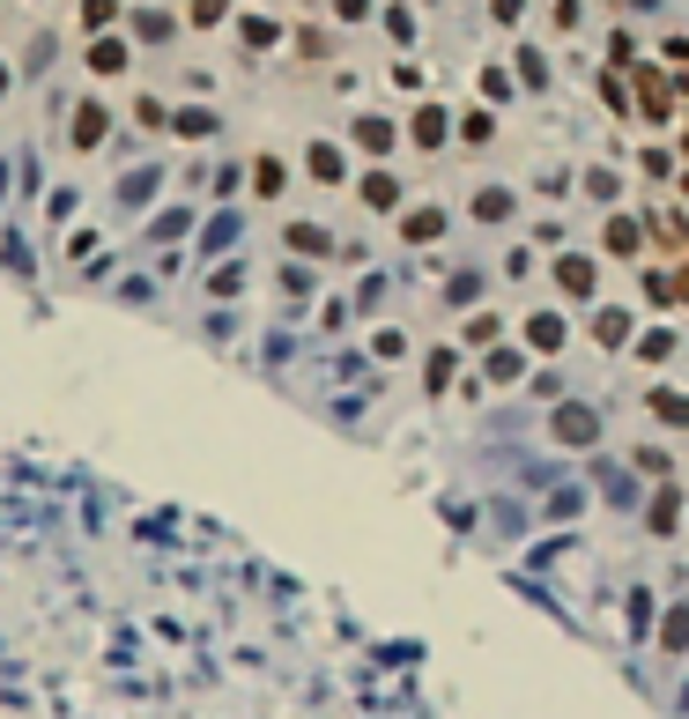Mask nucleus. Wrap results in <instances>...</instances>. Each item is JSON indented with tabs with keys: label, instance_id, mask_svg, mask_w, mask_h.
I'll use <instances>...</instances> for the list:
<instances>
[{
	"label": "nucleus",
	"instance_id": "nucleus-1",
	"mask_svg": "<svg viewBox=\"0 0 689 719\" xmlns=\"http://www.w3.org/2000/svg\"><path fill=\"white\" fill-rule=\"evenodd\" d=\"M630 104H638L653 126H667V119H675V82H667L660 67H645V60H638V67H630Z\"/></svg>",
	"mask_w": 689,
	"mask_h": 719
},
{
	"label": "nucleus",
	"instance_id": "nucleus-2",
	"mask_svg": "<svg viewBox=\"0 0 689 719\" xmlns=\"http://www.w3.org/2000/svg\"><path fill=\"white\" fill-rule=\"evenodd\" d=\"M549 438H556V446H571V452H586V446H601V416H593L586 400H556Z\"/></svg>",
	"mask_w": 689,
	"mask_h": 719
},
{
	"label": "nucleus",
	"instance_id": "nucleus-3",
	"mask_svg": "<svg viewBox=\"0 0 689 719\" xmlns=\"http://www.w3.org/2000/svg\"><path fill=\"white\" fill-rule=\"evenodd\" d=\"M645 246H653V238H645L638 216H608V223H601V252H608V260H623V268H630V260H645Z\"/></svg>",
	"mask_w": 689,
	"mask_h": 719
},
{
	"label": "nucleus",
	"instance_id": "nucleus-4",
	"mask_svg": "<svg viewBox=\"0 0 689 719\" xmlns=\"http://www.w3.org/2000/svg\"><path fill=\"white\" fill-rule=\"evenodd\" d=\"M67 142H74L82 156L104 149V142H112V112H104L97 97H82V104H74V119H67Z\"/></svg>",
	"mask_w": 689,
	"mask_h": 719
},
{
	"label": "nucleus",
	"instance_id": "nucleus-5",
	"mask_svg": "<svg viewBox=\"0 0 689 719\" xmlns=\"http://www.w3.org/2000/svg\"><path fill=\"white\" fill-rule=\"evenodd\" d=\"M593 342L601 348H630L638 342V312H630V304H593Z\"/></svg>",
	"mask_w": 689,
	"mask_h": 719
},
{
	"label": "nucleus",
	"instance_id": "nucleus-6",
	"mask_svg": "<svg viewBox=\"0 0 689 719\" xmlns=\"http://www.w3.org/2000/svg\"><path fill=\"white\" fill-rule=\"evenodd\" d=\"M645 238L660 252H675V260H689V216L682 208H653V216H645Z\"/></svg>",
	"mask_w": 689,
	"mask_h": 719
},
{
	"label": "nucleus",
	"instance_id": "nucleus-7",
	"mask_svg": "<svg viewBox=\"0 0 689 719\" xmlns=\"http://www.w3.org/2000/svg\"><path fill=\"white\" fill-rule=\"evenodd\" d=\"M653 645H660L667 660H689V601H667L660 623H653Z\"/></svg>",
	"mask_w": 689,
	"mask_h": 719
},
{
	"label": "nucleus",
	"instance_id": "nucleus-8",
	"mask_svg": "<svg viewBox=\"0 0 689 719\" xmlns=\"http://www.w3.org/2000/svg\"><path fill=\"white\" fill-rule=\"evenodd\" d=\"M348 134H356V149H364V156H394L400 149V126L386 119V112H356V126H348Z\"/></svg>",
	"mask_w": 689,
	"mask_h": 719
},
{
	"label": "nucleus",
	"instance_id": "nucleus-9",
	"mask_svg": "<svg viewBox=\"0 0 689 719\" xmlns=\"http://www.w3.org/2000/svg\"><path fill=\"white\" fill-rule=\"evenodd\" d=\"M519 334H526V348H534V356H556V348L571 342V320H564V312H526V326H519Z\"/></svg>",
	"mask_w": 689,
	"mask_h": 719
},
{
	"label": "nucleus",
	"instance_id": "nucleus-10",
	"mask_svg": "<svg viewBox=\"0 0 689 719\" xmlns=\"http://www.w3.org/2000/svg\"><path fill=\"white\" fill-rule=\"evenodd\" d=\"M408 142H416V149H445V142H452V112H445L438 97L422 104L416 119H408Z\"/></svg>",
	"mask_w": 689,
	"mask_h": 719
},
{
	"label": "nucleus",
	"instance_id": "nucleus-11",
	"mask_svg": "<svg viewBox=\"0 0 689 719\" xmlns=\"http://www.w3.org/2000/svg\"><path fill=\"white\" fill-rule=\"evenodd\" d=\"M126 60H134V52H126V38H90V45H82V67H90L97 82L126 75Z\"/></svg>",
	"mask_w": 689,
	"mask_h": 719
},
{
	"label": "nucleus",
	"instance_id": "nucleus-12",
	"mask_svg": "<svg viewBox=\"0 0 689 719\" xmlns=\"http://www.w3.org/2000/svg\"><path fill=\"white\" fill-rule=\"evenodd\" d=\"M645 416L667 423V430H689V394L682 386H653V394H645Z\"/></svg>",
	"mask_w": 689,
	"mask_h": 719
},
{
	"label": "nucleus",
	"instance_id": "nucleus-13",
	"mask_svg": "<svg viewBox=\"0 0 689 719\" xmlns=\"http://www.w3.org/2000/svg\"><path fill=\"white\" fill-rule=\"evenodd\" d=\"M556 290H564V298H593V260L586 252H556Z\"/></svg>",
	"mask_w": 689,
	"mask_h": 719
},
{
	"label": "nucleus",
	"instance_id": "nucleus-14",
	"mask_svg": "<svg viewBox=\"0 0 689 719\" xmlns=\"http://www.w3.org/2000/svg\"><path fill=\"white\" fill-rule=\"evenodd\" d=\"M482 378H490V386H519V378H534V364H526V348H490V356H482Z\"/></svg>",
	"mask_w": 689,
	"mask_h": 719
},
{
	"label": "nucleus",
	"instance_id": "nucleus-15",
	"mask_svg": "<svg viewBox=\"0 0 689 719\" xmlns=\"http://www.w3.org/2000/svg\"><path fill=\"white\" fill-rule=\"evenodd\" d=\"M356 200H364L370 216H394V208H400V178H394V171H364Z\"/></svg>",
	"mask_w": 689,
	"mask_h": 719
},
{
	"label": "nucleus",
	"instance_id": "nucleus-16",
	"mask_svg": "<svg viewBox=\"0 0 689 719\" xmlns=\"http://www.w3.org/2000/svg\"><path fill=\"white\" fill-rule=\"evenodd\" d=\"M445 238V208H408L400 216V246H438Z\"/></svg>",
	"mask_w": 689,
	"mask_h": 719
},
{
	"label": "nucleus",
	"instance_id": "nucleus-17",
	"mask_svg": "<svg viewBox=\"0 0 689 719\" xmlns=\"http://www.w3.org/2000/svg\"><path fill=\"white\" fill-rule=\"evenodd\" d=\"M304 171L320 178V186H342V178H348V156L334 149V142H312V149H304Z\"/></svg>",
	"mask_w": 689,
	"mask_h": 719
},
{
	"label": "nucleus",
	"instance_id": "nucleus-18",
	"mask_svg": "<svg viewBox=\"0 0 689 719\" xmlns=\"http://www.w3.org/2000/svg\"><path fill=\"white\" fill-rule=\"evenodd\" d=\"M252 194H260V200L290 194V164H282V156H268V149H260V156H252Z\"/></svg>",
	"mask_w": 689,
	"mask_h": 719
},
{
	"label": "nucleus",
	"instance_id": "nucleus-19",
	"mask_svg": "<svg viewBox=\"0 0 689 719\" xmlns=\"http://www.w3.org/2000/svg\"><path fill=\"white\" fill-rule=\"evenodd\" d=\"M468 208H474V223H512L519 194H512V186H482V194H474Z\"/></svg>",
	"mask_w": 689,
	"mask_h": 719
},
{
	"label": "nucleus",
	"instance_id": "nucleus-20",
	"mask_svg": "<svg viewBox=\"0 0 689 719\" xmlns=\"http://www.w3.org/2000/svg\"><path fill=\"white\" fill-rule=\"evenodd\" d=\"M126 8L119 0H82V8H74V23H82V38H112V23H119Z\"/></svg>",
	"mask_w": 689,
	"mask_h": 719
},
{
	"label": "nucleus",
	"instance_id": "nucleus-21",
	"mask_svg": "<svg viewBox=\"0 0 689 719\" xmlns=\"http://www.w3.org/2000/svg\"><path fill=\"white\" fill-rule=\"evenodd\" d=\"M238 38H246V52H268V45H282L290 30H282V15H238Z\"/></svg>",
	"mask_w": 689,
	"mask_h": 719
},
{
	"label": "nucleus",
	"instance_id": "nucleus-22",
	"mask_svg": "<svg viewBox=\"0 0 689 719\" xmlns=\"http://www.w3.org/2000/svg\"><path fill=\"white\" fill-rule=\"evenodd\" d=\"M282 246L304 252V260H334V238H326L320 223H290V230H282Z\"/></svg>",
	"mask_w": 689,
	"mask_h": 719
},
{
	"label": "nucleus",
	"instance_id": "nucleus-23",
	"mask_svg": "<svg viewBox=\"0 0 689 719\" xmlns=\"http://www.w3.org/2000/svg\"><path fill=\"white\" fill-rule=\"evenodd\" d=\"M126 23H134V38H142V45H164V38H171V8H126Z\"/></svg>",
	"mask_w": 689,
	"mask_h": 719
},
{
	"label": "nucleus",
	"instance_id": "nucleus-24",
	"mask_svg": "<svg viewBox=\"0 0 689 719\" xmlns=\"http://www.w3.org/2000/svg\"><path fill=\"white\" fill-rule=\"evenodd\" d=\"M171 126L186 134V142H216V134H222V119L208 112V104H186V112H171Z\"/></svg>",
	"mask_w": 689,
	"mask_h": 719
},
{
	"label": "nucleus",
	"instance_id": "nucleus-25",
	"mask_svg": "<svg viewBox=\"0 0 689 719\" xmlns=\"http://www.w3.org/2000/svg\"><path fill=\"white\" fill-rule=\"evenodd\" d=\"M378 23H386V38H394V45H416V8H408V0H386V8H378Z\"/></svg>",
	"mask_w": 689,
	"mask_h": 719
},
{
	"label": "nucleus",
	"instance_id": "nucleus-26",
	"mask_svg": "<svg viewBox=\"0 0 689 719\" xmlns=\"http://www.w3.org/2000/svg\"><path fill=\"white\" fill-rule=\"evenodd\" d=\"M452 378H460V356H452V348H430V356H422V386H430V394H445Z\"/></svg>",
	"mask_w": 689,
	"mask_h": 719
},
{
	"label": "nucleus",
	"instance_id": "nucleus-27",
	"mask_svg": "<svg viewBox=\"0 0 689 719\" xmlns=\"http://www.w3.org/2000/svg\"><path fill=\"white\" fill-rule=\"evenodd\" d=\"M497 334H504V312H468V326H460L468 348H497Z\"/></svg>",
	"mask_w": 689,
	"mask_h": 719
},
{
	"label": "nucleus",
	"instance_id": "nucleus-28",
	"mask_svg": "<svg viewBox=\"0 0 689 719\" xmlns=\"http://www.w3.org/2000/svg\"><path fill=\"white\" fill-rule=\"evenodd\" d=\"M593 90H601V104H608L616 119H630V82H623L616 67H601V75H593Z\"/></svg>",
	"mask_w": 689,
	"mask_h": 719
},
{
	"label": "nucleus",
	"instance_id": "nucleus-29",
	"mask_svg": "<svg viewBox=\"0 0 689 719\" xmlns=\"http://www.w3.org/2000/svg\"><path fill=\"white\" fill-rule=\"evenodd\" d=\"M645 527H653V534H675V527H682V490H660V497H653Z\"/></svg>",
	"mask_w": 689,
	"mask_h": 719
},
{
	"label": "nucleus",
	"instance_id": "nucleus-30",
	"mask_svg": "<svg viewBox=\"0 0 689 719\" xmlns=\"http://www.w3.org/2000/svg\"><path fill=\"white\" fill-rule=\"evenodd\" d=\"M230 8H238V0H186V23L194 30H222L230 23Z\"/></svg>",
	"mask_w": 689,
	"mask_h": 719
},
{
	"label": "nucleus",
	"instance_id": "nucleus-31",
	"mask_svg": "<svg viewBox=\"0 0 689 719\" xmlns=\"http://www.w3.org/2000/svg\"><path fill=\"white\" fill-rule=\"evenodd\" d=\"M490 142H497V119H490V104H482V112L460 119V149H490Z\"/></svg>",
	"mask_w": 689,
	"mask_h": 719
},
{
	"label": "nucleus",
	"instance_id": "nucleus-32",
	"mask_svg": "<svg viewBox=\"0 0 689 719\" xmlns=\"http://www.w3.org/2000/svg\"><path fill=\"white\" fill-rule=\"evenodd\" d=\"M608 67H616V75H623V67H638V38H630V23L608 30Z\"/></svg>",
	"mask_w": 689,
	"mask_h": 719
},
{
	"label": "nucleus",
	"instance_id": "nucleus-33",
	"mask_svg": "<svg viewBox=\"0 0 689 719\" xmlns=\"http://www.w3.org/2000/svg\"><path fill=\"white\" fill-rule=\"evenodd\" d=\"M134 126L164 134V126H171V104H164V97H134Z\"/></svg>",
	"mask_w": 689,
	"mask_h": 719
},
{
	"label": "nucleus",
	"instance_id": "nucleus-34",
	"mask_svg": "<svg viewBox=\"0 0 689 719\" xmlns=\"http://www.w3.org/2000/svg\"><path fill=\"white\" fill-rule=\"evenodd\" d=\"M667 356H675V334H667V326L638 334V364H667Z\"/></svg>",
	"mask_w": 689,
	"mask_h": 719
},
{
	"label": "nucleus",
	"instance_id": "nucleus-35",
	"mask_svg": "<svg viewBox=\"0 0 689 719\" xmlns=\"http://www.w3.org/2000/svg\"><path fill=\"white\" fill-rule=\"evenodd\" d=\"M519 82H526V90H549V60L534 45H519Z\"/></svg>",
	"mask_w": 689,
	"mask_h": 719
},
{
	"label": "nucleus",
	"instance_id": "nucleus-36",
	"mask_svg": "<svg viewBox=\"0 0 689 719\" xmlns=\"http://www.w3.org/2000/svg\"><path fill=\"white\" fill-rule=\"evenodd\" d=\"M370 356L400 364V356H408V334H400V326H378V334H370Z\"/></svg>",
	"mask_w": 689,
	"mask_h": 719
},
{
	"label": "nucleus",
	"instance_id": "nucleus-37",
	"mask_svg": "<svg viewBox=\"0 0 689 719\" xmlns=\"http://www.w3.org/2000/svg\"><path fill=\"white\" fill-rule=\"evenodd\" d=\"M586 194L593 200H623V178L608 171V164H593V171H586Z\"/></svg>",
	"mask_w": 689,
	"mask_h": 719
},
{
	"label": "nucleus",
	"instance_id": "nucleus-38",
	"mask_svg": "<svg viewBox=\"0 0 689 719\" xmlns=\"http://www.w3.org/2000/svg\"><path fill=\"white\" fill-rule=\"evenodd\" d=\"M549 23H556V30L571 38V30L586 23V0H549Z\"/></svg>",
	"mask_w": 689,
	"mask_h": 719
},
{
	"label": "nucleus",
	"instance_id": "nucleus-39",
	"mask_svg": "<svg viewBox=\"0 0 689 719\" xmlns=\"http://www.w3.org/2000/svg\"><path fill=\"white\" fill-rule=\"evenodd\" d=\"M653 623H660V616H653V594H645V586H638V594H630V638H645Z\"/></svg>",
	"mask_w": 689,
	"mask_h": 719
},
{
	"label": "nucleus",
	"instance_id": "nucleus-40",
	"mask_svg": "<svg viewBox=\"0 0 689 719\" xmlns=\"http://www.w3.org/2000/svg\"><path fill=\"white\" fill-rule=\"evenodd\" d=\"M645 298H653V304H675V298H682V282H667L660 268H645Z\"/></svg>",
	"mask_w": 689,
	"mask_h": 719
},
{
	"label": "nucleus",
	"instance_id": "nucleus-41",
	"mask_svg": "<svg viewBox=\"0 0 689 719\" xmlns=\"http://www.w3.org/2000/svg\"><path fill=\"white\" fill-rule=\"evenodd\" d=\"M482 97H490V104L512 97V67H482Z\"/></svg>",
	"mask_w": 689,
	"mask_h": 719
},
{
	"label": "nucleus",
	"instance_id": "nucleus-42",
	"mask_svg": "<svg viewBox=\"0 0 689 719\" xmlns=\"http://www.w3.org/2000/svg\"><path fill=\"white\" fill-rule=\"evenodd\" d=\"M74 208H82V186H60L52 194V223H74Z\"/></svg>",
	"mask_w": 689,
	"mask_h": 719
},
{
	"label": "nucleus",
	"instance_id": "nucleus-43",
	"mask_svg": "<svg viewBox=\"0 0 689 719\" xmlns=\"http://www.w3.org/2000/svg\"><path fill=\"white\" fill-rule=\"evenodd\" d=\"M296 52H304V60H326V30L304 23V30H296Z\"/></svg>",
	"mask_w": 689,
	"mask_h": 719
},
{
	"label": "nucleus",
	"instance_id": "nucleus-44",
	"mask_svg": "<svg viewBox=\"0 0 689 719\" xmlns=\"http://www.w3.org/2000/svg\"><path fill=\"white\" fill-rule=\"evenodd\" d=\"M638 171L645 178H667V171H675V156H667V149H638Z\"/></svg>",
	"mask_w": 689,
	"mask_h": 719
},
{
	"label": "nucleus",
	"instance_id": "nucleus-45",
	"mask_svg": "<svg viewBox=\"0 0 689 719\" xmlns=\"http://www.w3.org/2000/svg\"><path fill=\"white\" fill-rule=\"evenodd\" d=\"M519 15H526V0H490V23H504V30H512Z\"/></svg>",
	"mask_w": 689,
	"mask_h": 719
},
{
	"label": "nucleus",
	"instance_id": "nucleus-46",
	"mask_svg": "<svg viewBox=\"0 0 689 719\" xmlns=\"http://www.w3.org/2000/svg\"><path fill=\"white\" fill-rule=\"evenodd\" d=\"M564 186H571L564 171H542V178H534V194H542V200H564Z\"/></svg>",
	"mask_w": 689,
	"mask_h": 719
},
{
	"label": "nucleus",
	"instance_id": "nucleus-47",
	"mask_svg": "<svg viewBox=\"0 0 689 719\" xmlns=\"http://www.w3.org/2000/svg\"><path fill=\"white\" fill-rule=\"evenodd\" d=\"M630 460H638L645 475H667V452H660V446H638V452H630Z\"/></svg>",
	"mask_w": 689,
	"mask_h": 719
},
{
	"label": "nucleus",
	"instance_id": "nucleus-48",
	"mask_svg": "<svg viewBox=\"0 0 689 719\" xmlns=\"http://www.w3.org/2000/svg\"><path fill=\"white\" fill-rule=\"evenodd\" d=\"M370 15V0H334V23H364Z\"/></svg>",
	"mask_w": 689,
	"mask_h": 719
},
{
	"label": "nucleus",
	"instance_id": "nucleus-49",
	"mask_svg": "<svg viewBox=\"0 0 689 719\" xmlns=\"http://www.w3.org/2000/svg\"><path fill=\"white\" fill-rule=\"evenodd\" d=\"M675 194H682V208H689V171H682V178H675Z\"/></svg>",
	"mask_w": 689,
	"mask_h": 719
},
{
	"label": "nucleus",
	"instance_id": "nucleus-50",
	"mask_svg": "<svg viewBox=\"0 0 689 719\" xmlns=\"http://www.w3.org/2000/svg\"><path fill=\"white\" fill-rule=\"evenodd\" d=\"M682 304H689V260H682Z\"/></svg>",
	"mask_w": 689,
	"mask_h": 719
},
{
	"label": "nucleus",
	"instance_id": "nucleus-51",
	"mask_svg": "<svg viewBox=\"0 0 689 719\" xmlns=\"http://www.w3.org/2000/svg\"><path fill=\"white\" fill-rule=\"evenodd\" d=\"M0 97H8V67H0Z\"/></svg>",
	"mask_w": 689,
	"mask_h": 719
},
{
	"label": "nucleus",
	"instance_id": "nucleus-52",
	"mask_svg": "<svg viewBox=\"0 0 689 719\" xmlns=\"http://www.w3.org/2000/svg\"><path fill=\"white\" fill-rule=\"evenodd\" d=\"M682 149H689V126H682Z\"/></svg>",
	"mask_w": 689,
	"mask_h": 719
}]
</instances>
